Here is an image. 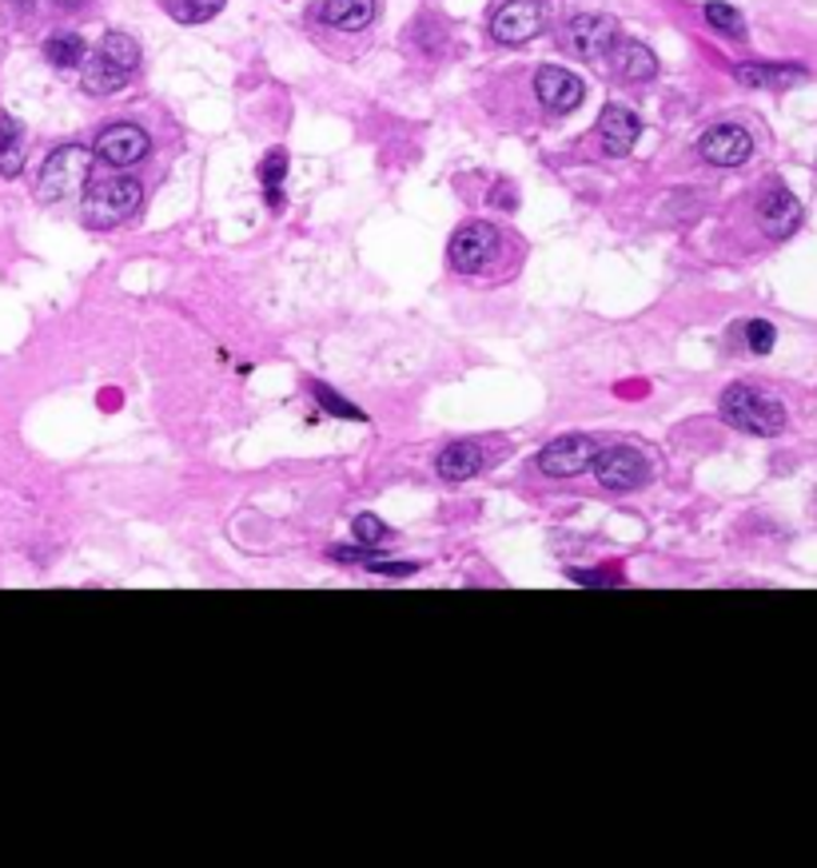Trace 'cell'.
Instances as JSON below:
<instances>
[{"label": "cell", "mask_w": 817, "mask_h": 868, "mask_svg": "<svg viewBox=\"0 0 817 868\" xmlns=\"http://www.w3.org/2000/svg\"><path fill=\"white\" fill-rule=\"evenodd\" d=\"M447 259L459 276L483 279L487 288H499L507 279L519 276L523 267V240H514L511 232H502L495 223H467L451 235Z\"/></svg>", "instance_id": "6da1fadb"}, {"label": "cell", "mask_w": 817, "mask_h": 868, "mask_svg": "<svg viewBox=\"0 0 817 868\" xmlns=\"http://www.w3.org/2000/svg\"><path fill=\"white\" fill-rule=\"evenodd\" d=\"M144 208V184L136 175H88L81 192V220L93 232H108L129 223Z\"/></svg>", "instance_id": "7a4b0ae2"}, {"label": "cell", "mask_w": 817, "mask_h": 868, "mask_svg": "<svg viewBox=\"0 0 817 868\" xmlns=\"http://www.w3.org/2000/svg\"><path fill=\"white\" fill-rule=\"evenodd\" d=\"M718 411L730 427L746 430V435H758V439H773L785 430V406L782 399L758 391V387H746V382H734L725 387L722 399H718Z\"/></svg>", "instance_id": "3957f363"}, {"label": "cell", "mask_w": 817, "mask_h": 868, "mask_svg": "<svg viewBox=\"0 0 817 868\" xmlns=\"http://www.w3.org/2000/svg\"><path fill=\"white\" fill-rule=\"evenodd\" d=\"M93 175V151L81 148V144H64L45 160L40 175H36V199L45 208H57V204H69L84 192Z\"/></svg>", "instance_id": "277c9868"}, {"label": "cell", "mask_w": 817, "mask_h": 868, "mask_svg": "<svg viewBox=\"0 0 817 868\" xmlns=\"http://www.w3.org/2000/svg\"><path fill=\"white\" fill-rule=\"evenodd\" d=\"M559 45L571 52L574 60H586V64H602L610 60L614 45H619V24L602 16V12H578L562 24Z\"/></svg>", "instance_id": "5b68a950"}, {"label": "cell", "mask_w": 817, "mask_h": 868, "mask_svg": "<svg viewBox=\"0 0 817 868\" xmlns=\"http://www.w3.org/2000/svg\"><path fill=\"white\" fill-rule=\"evenodd\" d=\"M590 470H595L598 487L610 490V494H631V490H643L650 482V463L631 447H598Z\"/></svg>", "instance_id": "8992f818"}, {"label": "cell", "mask_w": 817, "mask_h": 868, "mask_svg": "<svg viewBox=\"0 0 817 868\" xmlns=\"http://www.w3.org/2000/svg\"><path fill=\"white\" fill-rule=\"evenodd\" d=\"M148 151H153V136L141 124H132V120H112L93 144V156H100V163L117 168V172L144 163Z\"/></svg>", "instance_id": "52a82bcc"}, {"label": "cell", "mask_w": 817, "mask_h": 868, "mask_svg": "<svg viewBox=\"0 0 817 868\" xmlns=\"http://www.w3.org/2000/svg\"><path fill=\"white\" fill-rule=\"evenodd\" d=\"M598 454V439L590 435H559V439H550L542 451H538V470L547 478H574L590 470Z\"/></svg>", "instance_id": "ba28073f"}, {"label": "cell", "mask_w": 817, "mask_h": 868, "mask_svg": "<svg viewBox=\"0 0 817 868\" xmlns=\"http://www.w3.org/2000/svg\"><path fill=\"white\" fill-rule=\"evenodd\" d=\"M547 28V4L542 0H507L495 16H490V36L499 45H526L531 36Z\"/></svg>", "instance_id": "9c48e42d"}, {"label": "cell", "mask_w": 817, "mask_h": 868, "mask_svg": "<svg viewBox=\"0 0 817 868\" xmlns=\"http://www.w3.org/2000/svg\"><path fill=\"white\" fill-rule=\"evenodd\" d=\"M698 156L714 168H742L754 156V136L737 124H718L698 139Z\"/></svg>", "instance_id": "30bf717a"}, {"label": "cell", "mask_w": 817, "mask_h": 868, "mask_svg": "<svg viewBox=\"0 0 817 868\" xmlns=\"http://www.w3.org/2000/svg\"><path fill=\"white\" fill-rule=\"evenodd\" d=\"M583 93H586L583 81H578L574 72L559 69V64H547V69L535 72V96L550 117H566V112H574V108L583 105Z\"/></svg>", "instance_id": "8fae6325"}, {"label": "cell", "mask_w": 817, "mask_h": 868, "mask_svg": "<svg viewBox=\"0 0 817 868\" xmlns=\"http://www.w3.org/2000/svg\"><path fill=\"white\" fill-rule=\"evenodd\" d=\"M758 228L770 240H790V235L802 228V204H797V196L790 192V187L773 184L761 192L758 199Z\"/></svg>", "instance_id": "7c38bea8"}, {"label": "cell", "mask_w": 817, "mask_h": 868, "mask_svg": "<svg viewBox=\"0 0 817 868\" xmlns=\"http://www.w3.org/2000/svg\"><path fill=\"white\" fill-rule=\"evenodd\" d=\"M375 16H379V4H375V0H324L316 12V24H324L331 33L359 36L371 28Z\"/></svg>", "instance_id": "4fadbf2b"}, {"label": "cell", "mask_w": 817, "mask_h": 868, "mask_svg": "<svg viewBox=\"0 0 817 868\" xmlns=\"http://www.w3.org/2000/svg\"><path fill=\"white\" fill-rule=\"evenodd\" d=\"M487 466H490V454L483 451V442H471V439L451 442V447H443L439 459H435V470H439V478H447V482H467V478L483 475Z\"/></svg>", "instance_id": "5bb4252c"}, {"label": "cell", "mask_w": 817, "mask_h": 868, "mask_svg": "<svg viewBox=\"0 0 817 868\" xmlns=\"http://www.w3.org/2000/svg\"><path fill=\"white\" fill-rule=\"evenodd\" d=\"M638 117H634L631 108L622 105H607L602 108V120H598V144L607 156H631V148L638 144Z\"/></svg>", "instance_id": "9a60e30c"}, {"label": "cell", "mask_w": 817, "mask_h": 868, "mask_svg": "<svg viewBox=\"0 0 817 868\" xmlns=\"http://www.w3.org/2000/svg\"><path fill=\"white\" fill-rule=\"evenodd\" d=\"M610 64H614V72H619V81H626V84H643V81H654V76H658V57H654L646 45H638V40L614 45Z\"/></svg>", "instance_id": "2e32d148"}, {"label": "cell", "mask_w": 817, "mask_h": 868, "mask_svg": "<svg viewBox=\"0 0 817 868\" xmlns=\"http://www.w3.org/2000/svg\"><path fill=\"white\" fill-rule=\"evenodd\" d=\"M129 81H132V72H124L120 64H112L105 52L84 57L81 84H84V93H88V96H117Z\"/></svg>", "instance_id": "e0dca14e"}, {"label": "cell", "mask_w": 817, "mask_h": 868, "mask_svg": "<svg viewBox=\"0 0 817 868\" xmlns=\"http://www.w3.org/2000/svg\"><path fill=\"white\" fill-rule=\"evenodd\" d=\"M746 88H770V93H782L790 84L806 81V69L802 64H737L734 72Z\"/></svg>", "instance_id": "ac0fdd59"}, {"label": "cell", "mask_w": 817, "mask_h": 868, "mask_svg": "<svg viewBox=\"0 0 817 868\" xmlns=\"http://www.w3.org/2000/svg\"><path fill=\"white\" fill-rule=\"evenodd\" d=\"M24 172V132L12 117H0V175L12 180V175Z\"/></svg>", "instance_id": "d6986e66"}, {"label": "cell", "mask_w": 817, "mask_h": 868, "mask_svg": "<svg viewBox=\"0 0 817 868\" xmlns=\"http://www.w3.org/2000/svg\"><path fill=\"white\" fill-rule=\"evenodd\" d=\"M84 57H88V48H84L81 33H52L45 40V60L52 69H76L84 64Z\"/></svg>", "instance_id": "ffe728a7"}, {"label": "cell", "mask_w": 817, "mask_h": 868, "mask_svg": "<svg viewBox=\"0 0 817 868\" xmlns=\"http://www.w3.org/2000/svg\"><path fill=\"white\" fill-rule=\"evenodd\" d=\"M283 175H288V151L271 148L268 156H264V163H259V184H264V196H268L271 211L283 208V192H280Z\"/></svg>", "instance_id": "44dd1931"}, {"label": "cell", "mask_w": 817, "mask_h": 868, "mask_svg": "<svg viewBox=\"0 0 817 868\" xmlns=\"http://www.w3.org/2000/svg\"><path fill=\"white\" fill-rule=\"evenodd\" d=\"M96 52H105V57L112 60V64H120L124 72L141 69V45H136V36H129V33H108Z\"/></svg>", "instance_id": "7402d4cb"}, {"label": "cell", "mask_w": 817, "mask_h": 868, "mask_svg": "<svg viewBox=\"0 0 817 868\" xmlns=\"http://www.w3.org/2000/svg\"><path fill=\"white\" fill-rule=\"evenodd\" d=\"M163 4L180 24H204L223 9V0H163Z\"/></svg>", "instance_id": "603a6c76"}, {"label": "cell", "mask_w": 817, "mask_h": 868, "mask_svg": "<svg viewBox=\"0 0 817 868\" xmlns=\"http://www.w3.org/2000/svg\"><path fill=\"white\" fill-rule=\"evenodd\" d=\"M706 21H710L722 36H734V40H742V36H746V21H742V12L730 9V4H718V0H714V4H706Z\"/></svg>", "instance_id": "cb8c5ba5"}, {"label": "cell", "mask_w": 817, "mask_h": 868, "mask_svg": "<svg viewBox=\"0 0 817 868\" xmlns=\"http://www.w3.org/2000/svg\"><path fill=\"white\" fill-rule=\"evenodd\" d=\"M312 394H316L319 399V406H324L327 415H336V418H355V423H363V411L359 406H351L347 399H339L336 391H331V387H327V382H319V379H312Z\"/></svg>", "instance_id": "d4e9b609"}, {"label": "cell", "mask_w": 817, "mask_h": 868, "mask_svg": "<svg viewBox=\"0 0 817 868\" xmlns=\"http://www.w3.org/2000/svg\"><path fill=\"white\" fill-rule=\"evenodd\" d=\"M351 534H355V542H363V546H387V542H391L387 522H379L375 514H359V518L351 522Z\"/></svg>", "instance_id": "484cf974"}, {"label": "cell", "mask_w": 817, "mask_h": 868, "mask_svg": "<svg viewBox=\"0 0 817 868\" xmlns=\"http://www.w3.org/2000/svg\"><path fill=\"white\" fill-rule=\"evenodd\" d=\"M742 335H746V347L754 351V355H770L773 343H778V331H773V323H766V319L742 323Z\"/></svg>", "instance_id": "4316f807"}, {"label": "cell", "mask_w": 817, "mask_h": 868, "mask_svg": "<svg viewBox=\"0 0 817 868\" xmlns=\"http://www.w3.org/2000/svg\"><path fill=\"white\" fill-rule=\"evenodd\" d=\"M93 0H52V9H60V12H81V9H88Z\"/></svg>", "instance_id": "83f0119b"}, {"label": "cell", "mask_w": 817, "mask_h": 868, "mask_svg": "<svg viewBox=\"0 0 817 868\" xmlns=\"http://www.w3.org/2000/svg\"><path fill=\"white\" fill-rule=\"evenodd\" d=\"M12 4H16V9H21V12H33L36 0H12Z\"/></svg>", "instance_id": "f1b7e54d"}]
</instances>
